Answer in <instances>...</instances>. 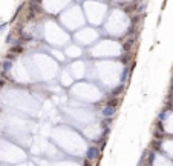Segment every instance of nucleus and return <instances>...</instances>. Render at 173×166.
Returning <instances> with one entry per match:
<instances>
[{"label":"nucleus","mask_w":173,"mask_h":166,"mask_svg":"<svg viewBox=\"0 0 173 166\" xmlns=\"http://www.w3.org/2000/svg\"><path fill=\"white\" fill-rule=\"evenodd\" d=\"M98 154H100V151L96 148H89L87 149V158H95V157H98Z\"/></svg>","instance_id":"nucleus-1"},{"label":"nucleus","mask_w":173,"mask_h":166,"mask_svg":"<svg viewBox=\"0 0 173 166\" xmlns=\"http://www.w3.org/2000/svg\"><path fill=\"white\" fill-rule=\"evenodd\" d=\"M103 112H104V115H112V114L115 112V108H113L112 105H109L107 108H104V111H103Z\"/></svg>","instance_id":"nucleus-2"}]
</instances>
